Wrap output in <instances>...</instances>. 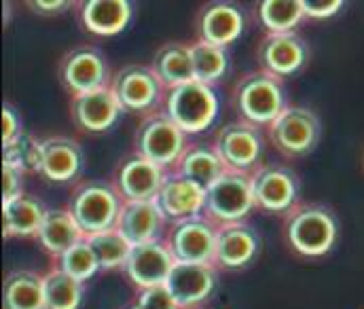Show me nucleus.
Listing matches in <instances>:
<instances>
[{
    "label": "nucleus",
    "instance_id": "obj_1",
    "mask_svg": "<svg viewBox=\"0 0 364 309\" xmlns=\"http://www.w3.org/2000/svg\"><path fill=\"white\" fill-rule=\"evenodd\" d=\"M339 235V222L331 207L322 204H296L284 222V237L288 246L309 259L324 256L333 250Z\"/></svg>",
    "mask_w": 364,
    "mask_h": 309
},
{
    "label": "nucleus",
    "instance_id": "obj_2",
    "mask_svg": "<svg viewBox=\"0 0 364 309\" xmlns=\"http://www.w3.org/2000/svg\"><path fill=\"white\" fill-rule=\"evenodd\" d=\"M121 207L119 191L106 180H81L68 197V212L87 237L117 229Z\"/></svg>",
    "mask_w": 364,
    "mask_h": 309
},
{
    "label": "nucleus",
    "instance_id": "obj_3",
    "mask_svg": "<svg viewBox=\"0 0 364 309\" xmlns=\"http://www.w3.org/2000/svg\"><path fill=\"white\" fill-rule=\"evenodd\" d=\"M233 104L242 121H248L257 127H263V125L269 127L288 108L282 79L273 77L265 70L250 72L244 79H240L235 87Z\"/></svg>",
    "mask_w": 364,
    "mask_h": 309
},
{
    "label": "nucleus",
    "instance_id": "obj_4",
    "mask_svg": "<svg viewBox=\"0 0 364 309\" xmlns=\"http://www.w3.org/2000/svg\"><path fill=\"white\" fill-rule=\"evenodd\" d=\"M257 207L252 180L246 172L227 170L218 180L205 189L203 216L216 227L244 222V218Z\"/></svg>",
    "mask_w": 364,
    "mask_h": 309
},
{
    "label": "nucleus",
    "instance_id": "obj_5",
    "mask_svg": "<svg viewBox=\"0 0 364 309\" xmlns=\"http://www.w3.org/2000/svg\"><path fill=\"white\" fill-rule=\"evenodd\" d=\"M134 146L136 155L149 159L151 163L164 168L166 172H172L181 161L188 142L186 134L166 112H151L138 125Z\"/></svg>",
    "mask_w": 364,
    "mask_h": 309
},
{
    "label": "nucleus",
    "instance_id": "obj_6",
    "mask_svg": "<svg viewBox=\"0 0 364 309\" xmlns=\"http://www.w3.org/2000/svg\"><path fill=\"white\" fill-rule=\"evenodd\" d=\"M164 102V112L186 136L208 129L218 114V96L210 85H203L199 81H191L168 90Z\"/></svg>",
    "mask_w": 364,
    "mask_h": 309
},
{
    "label": "nucleus",
    "instance_id": "obj_7",
    "mask_svg": "<svg viewBox=\"0 0 364 309\" xmlns=\"http://www.w3.org/2000/svg\"><path fill=\"white\" fill-rule=\"evenodd\" d=\"M216 231L218 227L203 214L178 220L168 231V248L176 263L214 265L216 259Z\"/></svg>",
    "mask_w": 364,
    "mask_h": 309
},
{
    "label": "nucleus",
    "instance_id": "obj_8",
    "mask_svg": "<svg viewBox=\"0 0 364 309\" xmlns=\"http://www.w3.org/2000/svg\"><path fill=\"white\" fill-rule=\"evenodd\" d=\"M322 136V123L318 114L303 106H288L272 125H269V138L273 146L288 155V157H301L316 148Z\"/></svg>",
    "mask_w": 364,
    "mask_h": 309
},
{
    "label": "nucleus",
    "instance_id": "obj_9",
    "mask_svg": "<svg viewBox=\"0 0 364 309\" xmlns=\"http://www.w3.org/2000/svg\"><path fill=\"white\" fill-rule=\"evenodd\" d=\"M214 148L229 170L252 174L261 166L263 136L259 127L248 121H231L218 129Z\"/></svg>",
    "mask_w": 364,
    "mask_h": 309
},
{
    "label": "nucleus",
    "instance_id": "obj_10",
    "mask_svg": "<svg viewBox=\"0 0 364 309\" xmlns=\"http://www.w3.org/2000/svg\"><path fill=\"white\" fill-rule=\"evenodd\" d=\"M110 87L114 90L123 110L129 112H151L161 100H166L168 94L155 70L142 64L121 68L110 81Z\"/></svg>",
    "mask_w": 364,
    "mask_h": 309
},
{
    "label": "nucleus",
    "instance_id": "obj_11",
    "mask_svg": "<svg viewBox=\"0 0 364 309\" xmlns=\"http://www.w3.org/2000/svg\"><path fill=\"white\" fill-rule=\"evenodd\" d=\"M252 193L257 207L272 214H288L299 200V178L292 170L277 163H261L252 174Z\"/></svg>",
    "mask_w": 364,
    "mask_h": 309
},
{
    "label": "nucleus",
    "instance_id": "obj_12",
    "mask_svg": "<svg viewBox=\"0 0 364 309\" xmlns=\"http://www.w3.org/2000/svg\"><path fill=\"white\" fill-rule=\"evenodd\" d=\"M168 172L140 155H129L114 170L112 185L123 202H151L157 197Z\"/></svg>",
    "mask_w": 364,
    "mask_h": 309
},
{
    "label": "nucleus",
    "instance_id": "obj_13",
    "mask_svg": "<svg viewBox=\"0 0 364 309\" xmlns=\"http://www.w3.org/2000/svg\"><path fill=\"white\" fill-rule=\"evenodd\" d=\"M60 79H62L64 87L73 94V98L110 85L104 53L100 49H95V47H77V49H73L62 60Z\"/></svg>",
    "mask_w": 364,
    "mask_h": 309
},
{
    "label": "nucleus",
    "instance_id": "obj_14",
    "mask_svg": "<svg viewBox=\"0 0 364 309\" xmlns=\"http://www.w3.org/2000/svg\"><path fill=\"white\" fill-rule=\"evenodd\" d=\"M176 265L168 244L164 239L149 242L134 246L129 252V259L125 263V273L129 282L136 286V291L164 286L172 273V267Z\"/></svg>",
    "mask_w": 364,
    "mask_h": 309
},
{
    "label": "nucleus",
    "instance_id": "obj_15",
    "mask_svg": "<svg viewBox=\"0 0 364 309\" xmlns=\"http://www.w3.org/2000/svg\"><path fill=\"white\" fill-rule=\"evenodd\" d=\"M181 309H197L216 286V267L197 263H176L166 282Z\"/></svg>",
    "mask_w": 364,
    "mask_h": 309
},
{
    "label": "nucleus",
    "instance_id": "obj_16",
    "mask_svg": "<svg viewBox=\"0 0 364 309\" xmlns=\"http://www.w3.org/2000/svg\"><path fill=\"white\" fill-rule=\"evenodd\" d=\"M155 204L164 212L168 220H184L203 214L205 204V189L199 187L197 183L184 178L178 172H168Z\"/></svg>",
    "mask_w": 364,
    "mask_h": 309
},
{
    "label": "nucleus",
    "instance_id": "obj_17",
    "mask_svg": "<svg viewBox=\"0 0 364 309\" xmlns=\"http://www.w3.org/2000/svg\"><path fill=\"white\" fill-rule=\"evenodd\" d=\"M259 62L265 72L277 79H286L303 68L307 62V45L294 34H267L259 47Z\"/></svg>",
    "mask_w": 364,
    "mask_h": 309
},
{
    "label": "nucleus",
    "instance_id": "obj_18",
    "mask_svg": "<svg viewBox=\"0 0 364 309\" xmlns=\"http://www.w3.org/2000/svg\"><path fill=\"white\" fill-rule=\"evenodd\" d=\"M70 110H73L75 123L91 134L110 129L117 123V119L121 116V112H125L110 85L93 90L90 94L75 96Z\"/></svg>",
    "mask_w": 364,
    "mask_h": 309
},
{
    "label": "nucleus",
    "instance_id": "obj_19",
    "mask_svg": "<svg viewBox=\"0 0 364 309\" xmlns=\"http://www.w3.org/2000/svg\"><path fill=\"white\" fill-rule=\"evenodd\" d=\"M261 248L257 231L246 222L223 224L216 231V267L242 269L250 265Z\"/></svg>",
    "mask_w": 364,
    "mask_h": 309
},
{
    "label": "nucleus",
    "instance_id": "obj_20",
    "mask_svg": "<svg viewBox=\"0 0 364 309\" xmlns=\"http://www.w3.org/2000/svg\"><path fill=\"white\" fill-rule=\"evenodd\" d=\"M166 220L168 218L155 204V200H151V202H123L119 222H117V231L132 246H140V244L161 239Z\"/></svg>",
    "mask_w": 364,
    "mask_h": 309
},
{
    "label": "nucleus",
    "instance_id": "obj_21",
    "mask_svg": "<svg viewBox=\"0 0 364 309\" xmlns=\"http://www.w3.org/2000/svg\"><path fill=\"white\" fill-rule=\"evenodd\" d=\"M83 148L68 136H49L43 140L41 174L51 183H70L83 170Z\"/></svg>",
    "mask_w": 364,
    "mask_h": 309
},
{
    "label": "nucleus",
    "instance_id": "obj_22",
    "mask_svg": "<svg viewBox=\"0 0 364 309\" xmlns=\"http://www.w3.org/2000/svg\"><path fill=\"white\" fill-rule=\"evenodd\" d=\"M244 17L242 11L231 2H212L199 13V40L210 43L214 47L227 49V45L235 43L242 36Z\"/></svg>",
    "mask_w": 364,
    "mask_h": 309
},
{
    "label": "nucleus",
    "instance_id": "obj_23",
    "mask_svg": "<svg viewBox=\"0 0 364 309\" xmlns=\"http://www.w3.org/2000/svg\"><path fill=\"white\" fill-rule=\"evenodd\" d=\"M87 235L81 231L79 222L75 220V216L68 212V207H51L45 214V220L36 233V242L38 246L51 254L53 259H58L60 254H64L66 250H70L75 244H79L81 239H85Z\"/></svg>",
    "mask_w": 364,
    "mask_h": 309
},
{
    "label": "nucleus",
    "instance_id": "obj_24",
    "mask_svg": "<svg viewBox=\"0 0 364 309\" xmlns=\"http://www.w3.org/2000/svg\"><path fill=\"white\" fill-rule=\"evenodd\" d=\"M132 13L127 0H87L81 9V21L91 34L114 36L127 28Z\"/></svg>",
    "mask_w": 364,
    "mask_h": 309
},
{
    "label": "nucleus",
    "instance_id": "obj_25",
    "mask_svg": "<svg viewBox=\"0 0 364 309\" xmlns=\"http://www.w3.org/2000/svg\"><path fill=\"white\" fill-rule=\"evenodd\" d=\"M229 168L220 159L214 146L205 144H188L182 153L181 161L172 172H178L184 178L197 183L199 187L208 189L214 180H218Z\"/></svg>",
    "mask_w": 364,
    "mask_h": 309
},
{
    "label": "nucleus",
    "instance_id": "obj_26",
    "mask_svg": "<svg viewBox=\"0 0 364 309\" xmlns=\"http://www.w3.org/2000/svg\"><path fill=\"white\" fill-rule=\"evenodd\" d=\"M47 207L38 197L21 195L19 200L2 206V229L4 237H36Z\"/></svg>",
    "mask_w": 364,
    "mask_h": 309
},
{
    "label": "nucleus",
    "instance_id": "obj_27",
    "mask_svg": "<svg viewBox=\"0 0 364 309\" xmlns=\"http://www.w3.org/2000/svg\"><path fill=\"white\" fill-rule=\"evenodd\" d=\"M151 68L155 70L159 81L166 85V90H172V87H178V85L195 81L191 45H184V43L164 45L157 51Z\"/></svg>",
    "mask_w": 364,
    "mask_h": 309
},
{
    "label": "nucleus",
    "instance_id": "obj_28",
    "mask_svg": "<svg viewBox=\"0 0 364 309\" xmlns=\"http://www.w3.org/2000/svg\"><path fill=\"white\" fill-rule=\"evenodd\" d=\"M4 309H45L43 276L30 269L11 271L4 280Z\"/></svg>",
    "mask_w": 364,
    "mask_h": 309
},
{
    "label": "nucleus",
    "instance_id": "obj_29",
    "mask_svg": "<svg viewBox=\"0 0 364 309\" xmlns=\"http://www.w3.org/2000/svg\"><path fill=\"white\" fill-rule=\"evenodd\" d=\"M45 286V309H79L83 301V282L70 278L68 273L51 267L43 276Z\"/></svg>",
    "mask_w": 364,
    "mask_h": 309
},
{
    "label": "nucleus",
    "instance_id": "obj_30",
    "mask_svg": "<svg viewBox=\"0 0 364 309\" xmlns=\"http://www.w3.org/2000/svg\"><path fill=\"white\" fill-rule=\"evenodd\" d=\"M191 58H193V72L195 81L210 85L220 81L229 68V55L223 47H214L203 40L191 43Z\"/></svg>",
    "mask_w": 364,
    "mask_h": 309
},
{
    "label": "nucleus",
    "instance_id": "obj_31",
    "mask_svg": "<svg viewBox=\"0 0 364 309\" xmlns=\"http://www.w3.org/2000/svg\"><path fill=\"white\" fill-rule=\"evenodd\" d=\"M303 17V0H263L259 4V19L269 34L292 32Z\"/></svg>",
    "mask_w": 364,
    "mask_h": 309
},
{
    "label": "nucleus",
    "instance_id": "obj_32",
    "mask_svg": "<svg viewBox=\"0 0 364 309\" xmlns=\"http://www.w3.org/2000/svg\"><path fill=\"white\" fill-rule=\"evenodd\" d=\"M91 250L97 259V265L100 269L108 271V269H117V267H125L127 259H129V252H132V244L117 231H104V233H97V235H90Z\"/></svg>",
    "mask_w": 364,
    "mask_h": 309
},
{
    "label": "nucleus",
    "instance_id": "obj_33",
    "mask_svg": "<svg viewBox=\"0 0 364 309\" xmlns=\"http://www.w3.org/2000/svg\"><path fill=\"white\" fill-rule=\"evenodd\" d=\"M2 163L17 168L19 172H41L43 166V140H36L30 134H21L11 144L2 146Z\"/></svg>",
    "mask_w": 364,
    "mask_h": 309
},
{
    "label": "nucleus",
    "instance_id": "obj_34",
    "mask_svg": "<svg viewBox=\"0 0 364 309\" xmlns=\"http://www.w3.org/2000/svg\"><path fill=\"white\" fill-rule=\"evenodd\" d=\"M60 271L68 273L70 278L79 280V282H87L90 278H93L100 271L97 259L93 254L90 246V239H81L79 244H75L70 250H66L64 254H60L55 259V265Z\"/></svg>",
    "mask_w": 364,
    "mask_h": 309
},
{
    "label": "nucleus",
    "instance_id": "obj_35",
    "mask_svg": "<svg viewBox=\"0 0 364 309\" xmlns=\"http://www.w3.org/2000/svg\"><path fill=\"white\" fill-rule=\"evenodd\" d=\"M136 303L144 309H181L168 286H153V288H142L136 291Z\"/></svg>",
    "mask_w": 364,
    "mask_h": 309
},
{
    "label": "nucleus",
    "instance_id": "obj_36",
    "mask_svg": "<svg viewBox=\"0 0 364 309\" xmlns=\"http://www.w3.org/2000/svg\"><path fill=\"white\" fill-rule=\"evenodd\" d=\"M23 195V172L2 163V206L19 200Z\"/></svg>",
    "mask_w": 364,
    "mask_h": 309
},
{
    "label": "nucleus",
    "instance_id": "obj_37",
    "mask_svg": "<svg viewBox=\"0 0 364 309\" xmlns=\"http://www.w3.org/2000/svg\"><path fill=\"white\" fill-rule=\"evenodd\" d=\"M21 134H23V129H21V116H19V112L11 104L4 102V106H2V146L11 144Z\"/></svg>",
    "mask_w": 364,
    "mask_h": 309
},
{
    "label": "nucleus",
    "instance_id": "obj_38",
    "mask_svg": "<svg viewBox=\"0 0 364 309\" xmlns=\"http://www.w3.org/2000/svg\"><path fill=\"white\" fill-rule=\"evenodd\" d=\"M343 6L341 0H303V13L311 19H326L339 13Z\"/></svg>",
    "mask_w": 364,
    "mask_h": 309
},
{
    "label": "nucleus",
    "instance_id": "obj_39",
    "mask_svg": "<svg viewBox=\"0 0 364 309\" xmlns=\"http://www.w3.org/2000/svg\"><path fill=\"white\" fill-rule=\"evenodd\" d=\"M30 6L32 9H38L41 13H51L53 15V13H62L70 4L64 2V0H34V2H30Z\"/></svg>",
    "mask_w": 364,
    "mask_h": 309
},
{
    "label": "nucleus",
    "instance_id": "obj_40",
    "mask_svg": "<svg viewBox=\"0 0 364 309\" xmlns=\"http://www.w3.org/2000/svg\"><path fill=\"white\" fill-rule=\"evenodd\" d=\"M127 309H144V308H142V305H138V303H134V305H129Z\"/></svg>",
    "mask_w": 364,
    "mask_h": 309
}]
</instances>
